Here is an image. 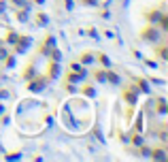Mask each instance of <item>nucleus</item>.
<instances>
[{
	"label": "nucleus",
	"instance_id": "f257e3e1",
	"mask_svg": "<svg viewBox=\"0 0 168 162\" xmlns=\"http://www.w3.org/2000/svg\"><path fill=\"white\" fill-rule=\"evenodd\" d=\"M158 37H160L158 30H147V34H145V39H149V40H155Z\"/></svg>",
	"mask_w": 168,
	"mask_h": 162
},
{
	"label": "nucleus",
	"instance_id": "f03ea898",
	"mask_svg": "<svg viewBox=\"0 0 168 162\" xmlns=\"http://www.w3.org/2000/svg\"><path fill=\"white\" fill-rule=\"evenodd\" d=\"M30 90H43V81H34V83H30Z\"/></svg>",
	"mask_w": 168,
	"mask_h": 162
},
{
	"label": "nucleus",
	"instance_id": "7ed1b4c3",
	"mask_svg": "<svg viewBox=\"0 0 168 162\" xmlns=\"http://www.w3.org/2000/svg\"><path fill=\"white\" fill-rule=\"evenodd\" d=\"M58 73H60V66L58 64H51V77H58Z\"/></svg>",
	"mask_w": 168,
	"mask_h": 162
},
{
	"label": "nucleus",
	"instance_id": "20e7f679",
	"mask_svg": "<svg viewBox=\"0 0 168 162\" xmlns=\"http://www.w3.org/2000/svg\"><path fill=\"white\" fill-rule=\"evenodd\" d=\"M109 79L113 81V83H119V77H117V75H109Z\"/></svg>",
	"mask_w": 168,
	"mask_h": 162
},
{
	"label": "nucleus",
	"instance_id": "39448f33",
	"mask_svg": "<svg viewBox=\"0 0 168 162\" xmlns=\"http://www.w3.org/2000/svg\"><path fill=\"white\" fill-rule=\"evenodd\" d=\"M91 60H94V58H91V56H83V62H85V64H89V62H91Z\"/></svg>",
	"mask_w": 168,
	"mask_h": 162
},
{
	"label": "nucleus",
	"instance_id": "423d86ee",
	"mask_svg": "<svg viewBox=\"0 0 168 162\" xmlns=\"http://www.w3.org/2000/svg\"><path fill=\"white\" fill-rule=\"evenodd\" d=\"M85 2H87V4H96V0H85Z\"/></svg>",
	"mask_w": 168,
	"mask_h": 162
},
{
	"label": "nucleus",
	"instance_id": "0eeeda50",
	"mask_svg": "<svg viewBox=\"0 0 168 162\" xmlns=\"http://www.w3.org/2000/svg\"><path fill=\"white\" fill-rule=\"evenodd\" d=\"M126 2H128V0H126Z\"/></svg>",
	"mask_w": 168,
	"mask_h": 162
}]
</instances>
